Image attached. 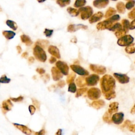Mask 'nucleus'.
<instances>
[{
	"label": "nucleus",
	"mask_w": 135,
	"mask_h": 135,
	"mask_svg": "<svg viewBox=\"0 0 135 135\" xmlns=\"http://www.w3.org/2000/svg\"><path fill=\"white\" fill-rule=\"evenodd\" d=\"M33 53L36 59L41 62H45L47 60V55L46 52L39 46H36L34 48Z\"/></svg>",
	"instance_id": "nucleus-2"
},
{
	"label": "nucleus",
	"mask_w": 135,
	"mask_h": 135,
	"mask_svg": "<svg viewBox=\"0 0 135 135\" xmlns=\"http://www.w3.org/2000/svg\"><path fill=\"white\" fill-rule=\"evenodd\" d=\"M116 12H117V11L114 8H109L106 12L105 17L106 18H108L109 17H111V16L115 15L116 13Z\"/></svg>",
	"instance_id": "nucleus-26"
},
{
	"label": "nucleus",
	"mask_w": 135,
	"mask_h": 135,
	"mask_svg": "<svg viewBox=\"0 0 135 135\" xmlns=\"http://www.w3.org/2000/svg\"><path fill=\"white\" fill-rule=\"evenodd\" d=\"M116 97V92L115 91H112L111 92H108L107 94L105 95V99L107 100H111L112 99H114Z\"/></svg>",
	"instance_id": "nucleus-34"
},
{
	"label": "nucleus",
	"mask_w": 135,
	"mask_h": 135,
	"mask_svg": "<svg viewBox=\"0 0 135 135\" xmlns=\"http://www.w3.org/2000/svg\"><path fill=\"white\" fill-rule=\"evenodd\" d=\"M29 111H30V112L32 115L34 114V112L35 111V108L33 106L31 105V106H29Z\"/></svg>",
	"instance_id": "nucleus-49"
},
{
	"label": "nucleus",
	"mask_w": 135,
	"mask_h": 135,
	"mask_svg": "<svg viewBox=\"0 0 135 135\" xmlns=\"http://www.w3.org/2000/svg\"><path fill=\"white\" fill-rule=\"evenodd\" d=\"M126 52L128 54H133L135 53V43H131L125 49Z\"/></svg>",
	"instance_id": "nucleus-28"
},
{
	"label": "nucleus",
	"mask_w": 135,
	"mask_h": 135,
	"mask_svg": "<svg viewBox=\"0 0 135 135\" xmlns=\"http://www.w3.org/2000/svg\"><path fill=\"white\" fill-rule=\"evenodd\" d=\"M77 91V87L75 83H70L69 84L68 91L71 93H75Z\"/></svg>",
	"instance_id": "nucleus-39"
},
{
	"label": "nucleus",
	"mask_w": 135,
	"mask_h": 135,
	"mask_svg": "<svg viewBox=\"0 0 135 135\" xmlns=\"http://www.w3.org/2000/svg\"><path fill=\"white\" fill-rule=\"evenodd\" d=\"M105 105V102L102 100H95L93 101L91 104L92 107L97 109V110H99L102 107H104Z\"/></svg>",
	"instance_id": "nucleus-18"
},
{
	"label": "nucleus",
	"mask_w": 135,
	"mask_h": 135,
	"mask_svg": "<svg viewBox=\"0 0 135 135\" xmlns=\"http://www.w3.org/2000/svg\"><path fill=\"white\" fill-rule=\"evenodd\" d=\"M103 120L106 123L111 124L112 122L111 114L109 113L108 111L106 112L104 115V116H103Z\"/></svg>",
	"instance_id": "nucleus-23"
},
{
	"label": "nucleus",
	"mask_w": 135,
	"mask_h": 135,
	"mask_svg": "<svg viewBox=\"0 0 135 135\" xmlns=\"http://www.w3.org/2000/svg\"><path fill=\"white\" fill-rule=\"evenodd\" d=\"M70 68L74 72L77 73L80 76H86L89 75V74L87 70H86V69L83 68L82 67L79 65H72L70 66Z\"/></svg>",
	"instance_id": "nucleus-7"
},
{
	"label": "nucleus",
	"mask_w": 135,
	"mask_h": 135,
	"mask_svg": "<svg viewBox=\"0 0 135 135\" xmlns=\"http://www.w3.org/2000/svg\"><path fill=\"white\" fill-rule=\"evenodd\" d=\"M67 11L72 17H77L79 14V11L78 10L72 8L71 7H69L67 9Z\"/></svg>",
	"instance_id": "nucleus-27"
},
{
	"label": "nucleus",
	"mask_w": 135,
	"mask_h": 135,
	"mask_svg": "<svg viewBox=\"0 0 135 135\" xmlns=\"http://www.w3.org/2000/svg\"><path fill=\"white\" fill-rule=\"evenodd\" d=\"M23 98L22 97H19L18 98H11V100H12L14 102H17V101H21L23 100Z\"/></svg>",
	"instance_id": "nucleus-51"
},
{
	"label": "nucleus",
	"mask_w": 135,
	"mask_h": 135,
	"mask_svg": "<svg viewBox=\"0 0 135 135\" xmlns=\"http://www.w3.org/2000/svg\"><path fill=\"white\" fill-rule=\"evenodd\" d=\"M11 81L10 79L8 78L5 75L2 76V77L0 78V82L3 83H8Z\"/></svg>",
	"instance_id": "nucleus-42"
},
{
	"label": "nucleus",
	"mask_w": 135,
	"mask_h": 135,
	"mask_svg": "<svg viewBox=\"0 0 135 135\" xmlns=\"http://www.w3.org/2000/svg\"><path fill=\"white\" fill-rule=\"evenodd\" d=\"M135 5V0H129L125 6L128 10H131L134 7Z\"/></svg>",
	"instance_id": "nucleus-40"
},
{
	"label": "nucleus",
	"mask_w": 135,
	"mask_h": 135,
	"mask_svg": "<svg viewBox=\"0 0 135 135\" xmlns=\"http://www.w3.org/2000/svg\"><path fill=\"white\" fill-rule=\"evenodd\" d=\"M79 11L81 13V18L83 20L89 19L93 14V9L89 6L81 8L79 10Z\"/></svg>",
	"instance_id": "nucleus-3"
},
{
	"label": "nucleus",
	"mask_w": 135,
	"mask_h": 135,
	"mask_svg": "<svg viewBox=\"0 0 135 135\" xmlns=\"http://www.w3.org/2000/svg\"><path fill=\"white\" fill-rule=\"evenodd\" d=\"M100 87L104 95L108 92L115 91L116 87L115 79L110 75H105L100 80Z\"/></svg>",
	"instance_id": "nucleus-1"
},
{
	"label": "nucleus",
	"mask_w": 135,
	"mask_h": 135,
	"mask_svg": "<svg viewBox=\"0 0 135 135\" xmlns=\"http://www.w3.org/2000/svg\"><path fill=\"white\" fill-rule=\"evenodd\" d=\"M114 24V23L108 19L107 20L98 23L97 25V29L98 30H104L106 29L109 30Z\"/></svg>",
	"instance_id": "nucleus-8"
},
{
	"label": "nucleus",
	"mask_w": 135,
	"mask_h": 135,
	"mask_svg": "<svg viewBox=\"0 0 135 135\" xmlns=\"http://www.w3.org/2000/svg\"><path fill=\"white\" fill-rule=\"evenodd\" d=\"M108 19H109V20H110L111 21H112V22H113V23H115V22H117L118 21H119L120 20V16L118 15V14H116V15H112L111 17L110 18H108Z\"/></svg>",
	"instance_id": "nucleus-41"
},
{
	"label": "nucleus",
	"mask_w": 135,
	"mask_h": 135,
	"mask_svg": "<svg viewBox=\"0 0 135 135\" xmlns=\"http://www.w3.org/2000/svg\"><path fill=\"white\" fill-rule=\"evenodd\" d=\"M130 113L133 115L135 114V104L134 105V106H133V107L132 108V109H131L130 111Z\"/></svg>",
	"instance_id": "nucleus-54"
},
{
	"label": "nucleus",
	"mask_w": 135,
	"mask_h": 135,
	"mask_svg": "<svg viewBox=\"0 0 135 135\" xmlns=\"http://www.w3.org/2000/svg\"><path fill=\"white\" fill-rule=\"evenodd\" d=\"M56 66L57 68L64 75H68L69 73V68L67 64L65 62L61 61H58L56 63Z\"/></svg>",
	"instance_id": "nucleus-9"
},
{
	"label": "nucleus",
	"mask_w": 135,
	"mask_h": 135,
	"mask_svg": "<svg viewBox=\"0 0 135 135\" xmlns=\"http://www.w3.org/2000/svg\"><path fill=\"white\" fill-rule=\"evenodd\" d=\"M71 41L72 42H73V43H77V39L76 38H73L71 40Z\"/></svg>",
	"instance_id": "nucleus-56"
},
{
	"label": "nucleus",
	"mask_w": 135,
	"mask_h": 135,
	"mask_svg": "<svg viewBox=\"0 0 135 135\" xmlns=\"http://www.w3.org/2000/svg\"><path fill=\"white\" fill-rule=\"evenodd\" d=\"M70 0H57V4L59 5L61 7L63 8L66 6L70 4Z\"/></svg>",
	"instance_id": "nucleus-33"
},
{
	"label": "nucleus",
	"mask_w": 135,
	"mask_h": 135,
	"mask_svg": "<svg viewBox=\"0 0 135 135\" xmlns=\"http://www.w3.org/2000/svg\"><path fill=\"white\" fill-rule=\"evenodd\" d=\"M131 121H130L129 120H126L125 121L124 124L123 125H122L121 127L122 128H125L126 127H128L131 124Z\"/></svg>",
	"instance_id": "nucleus-46"
},
{
	"label": "nucleus",
	"mask_w": 135,
	"mask_h": 135,
	"mask_svg": "<svg viewBox=\"0 0 135 135\" xmlns=\"http://www.w3.org/2000/svg\"><path fill=\"white\" fill-rule=\"evenodd\" d=\"M66 85V83L65 82V81H63V80H61V81H60L58 83V86L60 88H63Z\"/></svg>",
	"instance_id": "nucleus-48"
},
{
	"label": "nucleus",
	"mask_w": 135,
	"mask_h": 135,
	"mask_svg": "<svg viewBox=\"0 0 135 135\" xmlns=\"http://www.w3.org/2000/svg\"><path fill=\"white\" fill-rule=\"evenodd\" d=\"M114 76L119 82L122 84L127 83L129 82V77H128L125 74L115 73H114Z\"/></svg>",
	"instance_id": "nucleus-10"
},
{
	"label": "nucleus",
	"mask_w": 135,
	"mask_h": 135,
	"mask_svg": "<svg viewBox=\"0 0 135 135\" xmlns=\"http://www.w3.org/2000/svg\"><path fill=\"white\" fill-rule=\"evenodd\" d=\"M135 29V19L132 22H131L130 24V27H129V29L130 30H134Z\"/></svg>",
	"instance_id": "nucleus-50"
},
{
	"label": "nucleus",
	"mask_w": 135,
	"mask_h": 135,
	"mask_svg": "<svg viewBox=\"0 0 135 135\" xmlns=\"http://www.w3.org/2000/svg\"><path fill=\"white\" fill-rule=\"evenodd\" d=\"M126 1H127V0H126Z\"/></svg>",
	"instance_id": "nucleus-62"
},
{
	"label": "nucleus",
	"mask_w": 135,
	"mask_h": 135,
	"mask_svg": "<svg viewBox=\"0 0 135 135\" xmlns=\"http://www.w3.org/2000/svg\"><path fill=\"white\" fill-rule=\"evenodd\" d=\"M128 18H129L130 19H131V20L135 19V8L132 11L128 13Z\"/></svg>",
	"instance_id": "nucleus-44"
},
{
	"label": "nucleus",
	"mask_w": 135,
	"mask_h": 135,
	"mask_svg": "<svg viewBox=\"0 0 135 135\" xmlns=\"http://www.w3.org/2000/svg\"><path fill=\"white\" fill-rule=\"evenodd\" d=\"M112 1H116L117 0H112Z\"/></svg>",
	"instance_id": "nucleus-60"
},
{
	"label": "nucleus",
	"mask_w": 135,
	"mask_h": 135,
	"mask_svg": "<svg viewBox=\"0 0 135 135\" xmlns=\"http://www.w3.org/2000/svg\"><path fill=\"white\" fill-rule=\"evenodd\" d=\"M128 129L131 132L135 133V125H130L128 126Z\"/></svg>",
	"instance_id": "nucleus-47"
},
{
	"label": "nucleus",
	"mask_w": 135,
	"mask_h": 135,
	"mask_svg": "<svg viewBox=\"0 0 135 135\" xmlns=\"http://www.w3.org/2000/svg\"><path fill=\"white\" fill-rule=\"evenodd\" d=\"M122 24L124 28V30L127 33L129 31V27H130V23L129 21L126 20V19H124L122 20Z\"/></svg>",
	"instance_id": "nucleus-29"
},
{
	"label": "nucleus",
	"mask_w": 135,
	"mask_h": 135,
	"mask_svg": "<svg viewBox=\"0 0 135 135\" xmlns=\"http://www.w3.org/2000/svg\"><path fill=\"white\" fill-rule=\"evenodd\" d=\"M14 125H15L16 127L18 128L19 129H20L21 131H22V132L25 134L29 135V134H31L32 133L31 130L29 129V128L26 126H23V125L17 124H14Z\"/></svg>",
	"instance_id": "nucleus-21"
},
{
	"label": "nucleus",
	"mask_w": 135,
	"mask_h": 135,
	"mask_svg": "<svg viewBox=\"0 0 135 135\" xmlns=\"http://www.w3.org/2000/svg\"><path fill=\"white\" fill-rule=\"evenodd\" d=\"M86 4V0H76L74 6L75 7L78 8L83 7Z\"/></svg>",
	"instance_id": "nucleus-32"
},
{
	"label": "nucleus",
	"mask_w": 135,
	"mask_h": 135,
	"mask_svg": "<svg viewBox=\"0 0 135 135\" xmlns=\"http://www.w3.org/2000/svg\"><path fill=\"white\" fill-rule=\"evenodd\" d=\"M62 134V130L61 129H59L58 130L57 133H56V135H61Z\"/></svg>",
	"instance_id": "nucleus-55"
},
{
	"label": "nucleus",
	"mask_w": 135,
	"mask_h": 135,
	"mask_svg": "<svg viewBox=\"0 0 135 135\" xmlns=\"http://www.w3.org/2000/svg\"><path fill=\"white\" fill-rule=\"evenodd\" d=\"M104 17V14L101 12H98L92 15L89 19V23H94L100 21Z\"/></svg>",
	"instance_id": "nucleus-16"
},
{
	"label": "nucleus",
	"mask_w": 135,
	"mask_h": 135,
	"mask_svg": "<svg viewBox=\"0 0 135 135\" xmlns=\"http://www.w3.org/2000/svg\"><path fill=\"white\" fill-rule=\"evenodd\" d=\"M88 90V88H81L78 89L77 91L76 95V98H78L80 96H81L83 94L86 93Z\"/></svg>",
	"instance_id": "nucleus-36"
},
{
	"label": "nucleus",
	"mask_w": 135,
	"mask_h": 135,
	"mask_svg": "<svg viewBox=\"0 0 135 135\" xmlns=\"http://www.w3.org/2000/svg\"><path fill=\"white\" fill-rule=\"evenodd\" d=\"M56 58H54V57H52L50 58V60H49V62L51 63H53L55 62H56Z\"/></svg>",
	"instance_id": "nucleus-52"
},
{
	"label": "nucleus",
	"mask_w": 135,
	"mask_h": 135,
	"mask_svg": "<svg viewBox=\"0 0 135 135\" xmlns=\"http://www.w3.org/2000/svg\"><path fill=\"white\" fill-rule=\"evenodd\" d=\"M124 118V114L123 112L116 113L112 116V122L115 124L119 125L123 123Z\"/></svg>",
	"instance_id": "nucleus-12"
},
{
	"label": "nucleus",
	"mask_w": 135,
	"mask_h": 135,
	"mask_svg": "<svg viewBox=\"0 0 135 135\" xmlns=\"http://www.w3.org/2000/svg\"><path fill=\"white\" fill-rule=\"evenodd\" d=\"M90 68L92 71L99 74V75H104L107 71V70L105 67L97 65H93V64H91L90 65Z\"/></svg>",
	"instance_id": "nucleus-11"
},
{
	"label": "nucleus",
	"mask_w": 135,
	"mask_h": 135,
	"mask_svg": "<svg viewBox=\"0 0 135 135\" xmlns=\"http://www.w3.org/2000/svg\"><path fill=\"white\" fill-rule=\"evenodd\" d=\"M88 97L92 100H96L100 97L101 91L97 88H92L90 89L87 93Z\"/></svg>",
	"instance_id": "nucleus-5"
},
{
	"label": "nucleus",
	"mask_w": 135,
	"mask_h": 135,
	"mask_svg": "<svg viewBox=\"0 0 135 135\" xmlns=\"http://www.w3.org/2000/svg\"><path fill=\"white\" fill-rule=\"evenodd\" d=\"M99 76L96 74H92L86 78V83L88 86H96L99 81Z\"/></svg>",
	"instance_id": "nucleus-6"
},
{
	"label": "nucleus",
	"mask_w": 135,
	"mask_h": 135,
	"mask_svg": "<svg viewBox=\"0 0 135 135\" xmlns=\"http://www.w3.org/2000/svg\"><path fill=\"white\" fill-rule=\"evenodd\" d=\"M109 0H95L93 3L94 6L98 9L105 8L109 4Z\"/></svg>",
	"instance_id": "nucleus-15"
},
{
	"label": "nucleus",
	"mask_w": 135,
	"mask_h": 135,
	"mask_svg": "<svg viewBox=\"0 0 135 135\" xmlns=\"http://www.w3.org/2000/svg\"><path fill=\"white\" fill-rule=\"evenodd\" d=\"M76 83L77 86L79 87H83L87 85L86 81V78L85 77H78L76 80Z\"/></svg>",
	"instance_id": "nucleus-20"
},
{
	"label": "nucleus",
	"mask_w": 135,
	"mask_h": 135,
	"mask_svg": "<svg viewBox=\"0 0 135 135\" xmlns=\"http://www.w3.org/2000/svg\"><path fill=\"white\" fill-rule=\"evenodd\" d=\"M134 40V38L130 35H125L124 37L119 38L117 41V43L121 47H126L132 43Z\"/></svg>",
	"instance_id": "nucleus-4"
},
{
	"label": "nucleus",
	"mask_w": 135,
	"mask_h": 135,
	"mask_svg": "<svg viewBox=\"0 0 135 135\" xmlns=\"http://www.w3.org/2000/svg\"><path fill=\"white\" fill-rule=\"evenodd\" d=\"M2 107L4 110L6 111H9L11 109L12 107V104L10 100L3 101L2 104Z\"/></svg>",
	"instance_id": "nucleus-24"
},
{
	"label": "nucleus",
	"mask_w": 135,
	"mask_h": 135,
	"mask_svg": "<svg viewBox=\"0 0 135 135\" xmlns=\"http://www.w3.org/2000/svg\"><path fill=\"white\" fill-rule=\"evenodd\" d=\"M6 24L14 30H16L18 28L17 25L15 22L11 20H8L6 21Z\"/></svg>",
	"instance_id": "nucleus-37"
},
{
	"label": "nucleus",
	"mask_w": 135,
	"mask_h": 135,
	"mask_svg": "<svg viewBox=\"0 0 135 135\" xmlns=\"http://www.w3.org/2000/svg\"><path fill=\"white\" fill-rule=\"evenodd\" d=\"M3 34L7 39L10 40L13 38L15 35V33L11 31H4L3 32Z\"/></svg>",
	"instance_id": "nucleus-25"
},
{
	"label": "nucleus",
	"mask_w": 135,
	"mask_h": 135,
	"mask_svg": "<svg viewBox=\"0 0 135 135\" xmlns=\"http://www.w3.org/2000/svg\"><path fill=\"white\" fill-rule=\"evenodd\" d=\"M38 2H40V3H42V2H43L44 1H46V0H38Z\"/></svg>",
	"instance_id": "nucleus-59"
},
{
	"label": "nucleus",
	"mask_w": 135,
	"mask_h": 135,
	"mask_svg": "<svg viewBox=\"0 0 135 135\" xmlns=\"http://www.w3.org/2000/svg\"><path fill=\"white\" fill-rule=\"evenodd\" d=\"M17 49L19 50V53H20L21 52V48L19 46H18L17 47Z\"/></svg>",
	"instance_id": "nucleus-58"
},
{
	"label": "nucleus",
	"mask_w": 135,
	"mask_h": 135,
	"mask_svg": "<svg viewBox=\"0 0 135 135\" xmlns=\"http://www.w3.org/2000/svg\"><path fill=\"white\" fill-rule=\"evenodd\" d=\"M76 78V75L75 72L71 73L69 75H68L67 79V82L68 84H69L70 83L73 82L74 80Z\"/></svg>",
	"instance_id": "nucleus-35"
},
{
	"label": "nucleus",
	"mask_w": 135,
	"mask_h": 135,
	"mask_svg": "<svg viewBox=\"0 0 135 135\" xmlns=\"http://www.w3.org/2000/svg\"><path fill=\"white\" fill-rule=\"evenodd\" d=\"M37 71H38V72H39L40 74H43L45 72V70L42 69V68H39L37 69Z\"/></svg>",
	"instance_id": "nucleus-53"
},
{
	"label": "nucleus",
	"mask_w": 135,
	"mask_h": 135,
	"mask_svg": "<svg viewBox=\"0 0 135 135\" xmlns=\"http://www.w3.org/2000/svg\"><path fill=\"white\" fill-rule=\"evenodd\" d=\"M122 29H123V26H122V25L119 23H116L112 25V26L109 29V30L114 32V31H117L119 30H121Z\"/></svg>",
	"instance_id": "nucleus-30"
},
{
	"label": "nucleus",
	"mask_w": 135,
	"mask_h": 135,
	"mask_svg": "<svg viewBox=\"0 0 135 135\" xmlns=\"http://www.w3.org/2000/svg\"><path fill=\"white\" fill-rule=\"evenodd\" d=\"M116 8L118 12L121 14H124L126 11V6L124 3L122 2H119L117 3Z\"/></svg>",
	"instance_id": "nucleus-22"
},
{
	"label": "nucleus",
	"mask_w": 135,
	"mask_h": 135,
	"mask_svg": "<svg viewBox=\"0 0 135 135\" xmlns=\"http://www.w3.org/2000/svg\"><path fill=\"white\" fill-rule=\"evenodd\" d=\"M44 133H45L44 130H41V131H40V132L36 133V134H41V135H43V134H44Z\"/></svg>",
	"instance_id": "nucleus-57"
},
{
	"label": "nucleus",
	"mask_w": 135,
	"mask_h": 135,
	"mask_svg": "<svg viewBox=\"0 0 135 135\" xmlns=\"http://www.w3.org/2000/svg\"><path fill=\"white\" fill-rule=\"evenodd\" d=\"M48 51H49V52L51 55L57 58L58 59H60L61 56L59 50L58 49V48L56 47V46H50L49 47V49H48Z\"/></svg>",
	"instance_id": "nucleus-17"
},
{
	"label": "nucleus",
	"mask_w": 135,
	"mask_h": 135,
	"mask_svg": "<svg viewBox=\"0 0 135 135\" xmlns=\"http://www.w3.org/2000/svg\"><path fill=\"white\" fill-rule=\"evenodd\" d=\"M126 32L122 29L121 30L117 31L115 33V35L116 36L117 38L119 39L121 37H124V35H125V34H126Z\"/></svg>",
	"instance_id": "nucleus-38"
},
{
	"label": "nucleus",
	"mask_w": 135,
	"mask_h": 135,
	"mask_svg": "<svg viewBox=\"0 0 135 135\" xmlns=\"http://www.w3.org/2000/svg\"><path fill=\"white\" fill-rule=\"evenodd\" d=\"M37 43L38 44H39L40 46H43V47H46L47 46L48 44H49V41H46V40H42L41 41V42H38Z\"/></svg>",
	"instance_id": "nucleus-45"
},
{
	"label": "nucleus",
	"mask_w": 135,
	"mask_h": 135,
	"mask_svg": "<svg viewBox=\"0 0 135 135\" xmlns=\"http://www.w3.org/2000/svg\"><path fill=\"white\" fill-rule=\"evenodd\" d=\"M21 38L22 41L23 42V43H25V44L27 45V46H30V45L32 43V42L31 41L30 38L27 36V35H22Z\"/></svg>",
	"instance_id": "nucleus-31"
},
{
	"label": "nucleus",
	"mask_w": 135,
	"mask_h": 135,
	"mask_svg": "<svg viewBox=\"0 0 135 135\" xmlns=\"http://www.w3.org/2000/svg\"><path fill=\"white\" fill-rule=\"evenodd\" d=\"M118 107H119V104L117 102H114L111 103L109 106L108 109V112L110 114H112L114 112H116L118 111Z\"/></svg>",
	"instance_id": "nucleus-19"
},
{
	"label": "nucleus",
	"mask_w": 135,
	"mask_h": 135,
	"mask_svg": "<svg viewBox=\"0 0 135 135\" xmlns=\"http://www.w3.org/2000/svg\"><path fill=\"white\" fill-rule=\"evenodd\" d=\"M87 28V26L82 24H70L68 27L67 30L69 32H74L79 29L86 30Z\"/></svg>",
	"instance_id": "nucleus-13"
},
{
	"label": "nucleus",
	"mask_w": 135,
	"mask_h": 135,
	"mask_svg": "<svg viewBox=\"0 0 135 135\" xmlns=\"http://www.w3.org/2000/svg\"></svg>",
	"instance_id": "nucleus-61"
},
{
	"label": "nucleus",
	"mask_w": 135,
	"mask_h": 135,
	"mask_svg": "<svg viewBox=\"0 0 135 135\" xmlns=\"http://www.w3.org/2000/svg\"><path fill=\"white\" fill-rule=\"evenodd\" d=\"M51 72H52L53 79L54 81H59L63 77L61 72L57 68L53 67L51 69Z\"/></svg>",
	"instance_id": "nucleus-14"
},
{
	"label": "nucleus",
	"mask_w": 135,
	"mask_h": 135,
	"mask_svg": "<svg viewBox=\"0 0 135 135\" xmlns=\"http://www.w3.org/2000/svg\"><path fill=\"white\" fill-rule=\"evenodd\" d=\"M53 32V30H49V29H45V31L44 32V33L46 35V36L48 38H50L51 37V35H52Z\"/></svg>",
	"instance_id": "nucleus-43"
}]
</instances>
